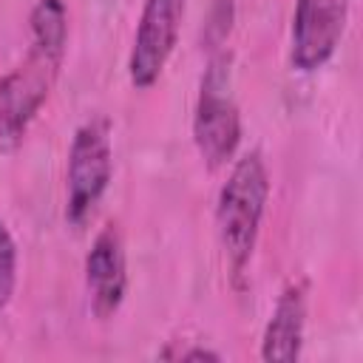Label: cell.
I'll use <instances>...</instances> for the list:
<instances>
[{
  "mask_svg": "<svg viewBox=\"0 0 363 363\" xmlns=\"http://www.w3.org/2000/svg\"><path fill=\"white\" fill-rule=\"evenodd\" d=\"M113 179L111 125L88 119L74 130L65 164V221L82 227Z\"/></svg>",
  "mask_w": 363,
  "mask_h": 363,
  "instance_id": "4",
  "label": "cell"
},
{
  "mask_svg": "<svg viewBox=\"0 0 363 363\" xmlns=\"http://www.w3.org/2000/svg\"><path fill=\"white\" fill-rule=\"evenodd\" d=\"M193 142L210 170L233 162L241 145V111L233 91V57L227 51L210 54L201 74L193 108Z\"/></svg>",
  "mask_w": 363,
  "mask_h": 363,
  "instance_id": "3",
  "label": "cell"
},
{
  "mask_svg": "<svg viewBox=\"0 0 363 363\" xmlns=\"http://www.w3.org/2000/svg\"><path fill=\"white\" fill-rule=\"evenodd\" d=\"M306 335V284L289 281L264 326L261 335V360L267 363H292L303 352Z\"/></svg>",
  "mask_w": 363,
  "mask_h": 363,
  "instance_id": "8",
  "label": "cell"
},
{
  "mask_svg": "<svg viewBox=\"0 0 363 363\" xmlns=\"http://www.w3.org/2000/svg\"><path fill=\"white\" fill-rule=\"evenodd\" d=\"M267 201H269V170L264 156L258 150H250L233 162L227 182L221 184L216 199V233L233 281H238L252 261Z\"/></svg>",
  "mask_w": 363,
  "mask_h": 363,
  "instance_id": "2",
  "label": "cell"
},
{
  "mask_svg": "<svg viewBox=\"0 0 363 363\" xmlns=\"http://www.w3.org/2000/svg\"><path fill=\"white\" fill-rule=\"evenodd\" d=\"M173 357H179V360H221L218 352L204 349V346H199V349H184V352H179V354H173Z\"/></svg>",
  "mask_w": 363,
  "mask_h": 363,
  "instance_id": "10",
  "label": "cell"
},
{
  "mask_svg": "<svg viewBox=\"0 0 363 363\" xmlns=\"http://www.w3.org/2000/svg\"><path fill=\"white\" fill-rule=\"evenodd\" d=\"M184 0H145L128 54V79L136 91H150L164 74L182 31Z\"/></svg>",
  "mask_w": 363,
  "mask_h": 363,
  "instance_id": "5",
  "label": "cell"
},
{
  "mask_svg": "<svg viewBox=\"0 0 363 363\" xmlns=\"http://www.w3.org/2000/svg\"><path fill=\"white\" fill-rule=\"evenodd\" d=\"M17 289V244L9 227L0 221V312L11 303Z\"/></svg>",
  "mask_w": 363,
  "mask_h": 363,
  "instance_id": "9",
  "label": "cell"
},
{
  "mask_svg": "<svg viewBox=\"0 0 363 363\" xmlns=\"http://www.w3.org/2000/svg\"><path fill=\"white\" fill-rule=\"evenodd\" d=\"M28 23V51L0 79V142L6 145L23 139L45 105L68 48V11L62 0H37Z\"/></svg>",
  "mask_w": 363,
  "mask_h": 363,
  "instance_id": "1",
  "label": "cell"
},
{
  "mask_svg": "<svg viewBox=\"0 0 363 363\" xmlns=\"http://www.w3.org/2000/svg\"><path fill=\"white\" fill-rule=\"evenodd\" d=\"M349 0H295L289 28V62L301 74L323 68L346 31Z\"/></svg>",
  "mask_w": 363,
  "mask_h": 363,
  "instance_id": "6",
  "label": "cell"
},
{
  "mask_svg": "<svg viewBox=\"0 0 363 363\" xmlns=\"http://www.w3.org/2000/svg\"><path fill=\"white\" fill-rule=\"evenodd\" d=\"M85 292L96 320L113 318L128 295V255L116 224H105L85 255Z\"/></svg>",
  "mask_w": 363,
  "mask_h": 363,
  "instance_id": "7",
  "label": "cell"
}]
</instances>
